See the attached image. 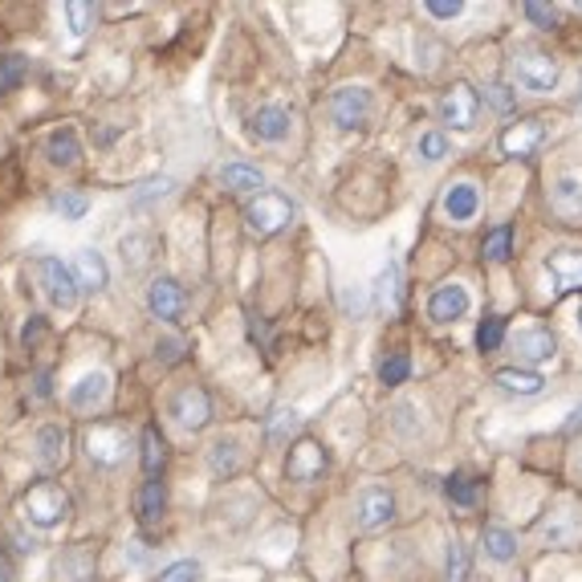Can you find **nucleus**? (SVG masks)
<instances>
[{
    "mask_svg": "<svg viewBox=\"0 0 582 582\" xmlns=\"http://www.w3.org/2000/svg\"><path fill=\"white\" fill-rule=\"evenodd\" d=\"M220 188L237 191V196H261L265 191V176L249 163H224L220 167Z\"/></svg>",
    "mask_w": 582,
    "mask_h": 582,
    "instance_id": "23",
    "label": "nucleus"
},
{
    "mask_svg": "<svg viewBox=\"0 0 582 582\" xmlns=\"http://www.w3.org/2000/svg\"><path fill=\"white\" fill-rule=\"evenodd\" d=\"M514 78L529 95H550L558 86V78H562V69H558V62L550 54L521 50V54H514Z\"/></svg>",
    "mask_w": 582,
    "mask_h": 582,
    "instance_id": "5",
    "label": "nucleus"
},
{
    "mask_svg": "<svg viewBox=\"0 0 582 582\" xmlns=\"http://www.w3.org/2000/svg\"><path fill=\"white\" fill-rule=\"evenodd\" d=\"M69 461V432L62 424H41L33 432V464L41 473H57Z\"/></svg>",
    "mask_w": 582,
    "mask_h": 582,
    "instance_id": "10",
    "label": "nucleus"
},
{
    "mask_svg": "<svg viewBox=\"0 0 582 582\" xmlns=\"http://www.w3.org/2000/svg\"><path fill=\"white\" fill-rule=\"evenodd\" d=\"M407 375H411V359H407V354H392V359L380 366V380L387 383V387H399V383H407Z\"/></svg>",
    "mask_w": 582,
    "mask_h": 582,
    "instance_id": "39",
    "label": "nucleus"
},
{
    "mask_svg": "<svg viewBox=\"0 0 582 582\" xmlns=\"http://www.w3.org/2000/svg\"><path fill=\"white\" fill-rule=\"evenodd\" d=\"M37 399H50V395H54V387H50V371H37Z\"/></svg>",
    "mask_w": 582,
    "mask_h": 582,
    "instance_id": "50",
    "label": "nucleus"
},
{
    "mask_svg": "<svg viewBox=\"0 0 582 582\" xmlns=\"http://www.w3.org/2000/svg\"><path fill=\"white\" fill-rule=\"evenodd\" d=\"M45 160L54 163V167H74V163L81 160V139L74 127H57V131H50V139H45Z\"/></svg>",
    "mask_w": 582,
    "mask_h": 582,
    "instance_id": "21",
    "label": "nucleus"
},
{
    "mask_svg": "<svg viewBox=\"0 0 582 582\" xmlns=\"http://www.w3.org/2000/svg\"><path fill=\"white\" fill-rule=\"evenodd\" d=\"M550 204H554L558 217L579 220L582 217V176H558L550 188Z\"/></svg>",
    "mask_w": 582,
    "mask_h": 582,
    "instance_id": "24",
    "label": "nucleus"
},
{
    "mask_svg": "<svg viewBox=\"0 0 582 582\" xmlns=\"http://www.w3.org/2000/svg\"><path fill=\"white\" fill-rule=\"evenodd\" d=\"M208 469L217 476H232L241 469V440L237 436H220L217 444L208 448Z\"/></svg>",
    "mask_w": 582,
    "mask_h": 582,
    "instance_id": "26",
    "label": "nucleus"
},
{
    "mask_svg": "<svg viewBox=\"0 0 582 582\" xmlns=\"http://www.w3.org/2000/svg\"><path fill=\"white\" fill-rule=\"evenodd\" d=\"M444 582H469V550H464L461 538H452V546H448V570H444Z\"/></svg>",
    "mask_w": 582,
    "mask_h": 582,
    "instance_id": "34",
    "label": "nucleus"
},
{
    "mask_svg": "<svg viewBox=\"0 0 582 582\" xmlns=\"http://www.w3.org/2000/svg\"><path fill=\"white\" fill-rule=\"evenodd\" d=\"M473 310V298H469V289L461 282H448L440 289H432V298H428V318L432 322H461L464 314Z\"/></svg>",
    "mask_w": 582,
    "mask_h": 582,
    "instance_id": "13",
    "label": "nucleus"
},
{
    "mask_svg": "<svg viewBox=\"0 0 582 582\" xmlns=\"http://www.w3.org/2000/svg\"><path fill=\"white\" fill-rule=\"evenodd\" d=\"M95 567H98V550L90 542H78V546H69L66 554L57 558V579L90 582V579H95Z\"/></svg>",
    "mask_w": 582,
    "mask_h": 582,
    "instance_id": "19",
    "label": "nucleus"
},
{
    "mask_svg": "<svg viewBox=\"0 0 582 582\" xmlns=\"http://www.w3.org/2000/svg\"><path fill=\"white\" fill-rule=\"evenodd\" d=\"M416 155H420L424 163H440L448 155V135H440V131H428V135H420V143H416Z\"/></svg>",
    "mask_w": 582,
    "mask_h": 582,
    "instance_id": "37",
    "label": "nucleus"
},
{
    "mask_svg": "<svg viewBox=\"0 0 582 582\" xmlns=\"http://www.w3.org/2000/svg\"><path fill=\"white\" fill-rule=\"evenodd\" d=\"M86 208H90V200H86L81 191H62L54 200V212H62V220H81L86 217Z\"/></svg>",
    "mask_w": 582,
    "mask_h": 582,
    "instance_id": "38",
    "label": "nucleus"
},
{
    "mask_svg": "<svg viewBox=\"0 0 582 582\" xmlns=\"http://www.w3.org/2000/svg\"><path fill=\"white\" fill-rule=\"evenodd\" d=\"M330 119L339 131H359L366 119H371V90L363 86H342L330 95Z\"/></svg>",
    "mask_w": 582,
    "mask_h": 582,
    "instance_id": "9",
    "label": "nucleus"
},
{
    "mask_svg": "<svg viewBox=\"0 0 582 582\" xmlns=\"http://www.w3.org/2000/svg\"><path fill=\"white\" fill-rule=\"evenodd\" d=\"M481 542H485V554L493 558V562H502V567L517 558V538L509 534V529H502V526H488Z\"/></svg>",
    "mask_w": 582,
    "mask_h": 582,
    "instance_id": "28",
    "label": "nucleus"
},
{
    "mask_svg": "<svg viewBox=\"0 0 582 582\" xmlns=\"http://www.w3.org/2000/svg\"><path fill=\"white\" fill-rule=\"evenodd\" d=\"M502 339H505V318H497V314H493V318H485V322H481V330H476V347H481V351H497V347H502Z\"/></svg>",
    "mask_w": 582,
    "mask_h": 582,
    "instance_id": "36",
    "label": "nucleus"
},
{
    "mask_svg": "<svg viewBox=\"0 0 582 582\" xmlns=\"http://www.w3.org/2000/svg\"><path fill=\"white\" fill-rule=\"evenodd\" d=\"M184 306H188V294L176 277H155L147 285V310L160 318V322H179L184 318Z\"/></svg>",
    "mask_w": 582,
    "mask_h": 582,
    "instance_id": "11",
    "label": "nucleus"
},
{
    "mask_svg": "<svg viewBox=\"0 0 582 582\" xmlns=\"http://www.w3.org/2000/svg\"><path fill=\"white\" fill-rule=\"evenodd\" d=\"M440 119H444L452 131H461V135L464 131H473L476 119H481V98H476V90L469 81H457V86L440 98Z\"/></svg>",
    "mask_w": 582,
    "mask_h": 582,
    "instance_id": "8",
    "label": "nucleus"
},
{
    "mask_svg": "<svg viewBox=\"0 0 582 582\" xmlns=\"http://www.w3.org/2000/svg\"><path fill=\"white\" fill-rule=\"evenodd\" d=\"M289 127H294V119H289V110L277 107V102L257 107L249 114V135L257 139V143H285V139H289Z\"/></svg>",
    "mask_w": 582,
    "mask_h": 582,
    "instance_id": "14",
    "label": "nucleus"
},
{
    "mask_svg": "<svg viewBox=\"0 0 582 582\" xmlns=\"http://www.w3.org/2000/svg\"><path fill=\"white\" fill-rule=\"evenodd\" d=\"M17 574H21V567H17L13 546H0V582H17Z\"/></svg>",
    "mask_w": 582,
    "mask_h": 582,
    "instance_id": "48",
    "label": "nucleus"
},
{
    "mask_svg": "<svg viewBox=\"0 0 582 582\" xmlns=\"http://www.w3.org/2000/svg\"><path fill=\"white\" fill-rule=\"evenodd\" d=\"M509 244H514V232L509 229H493L485 241V257L488 261H505L509 257Z\"/></svg>",
    "mask_w": 582,
    "mask_h": 582,
    "instance_id": "43",
    "label": "nucleus"
},
{
    "mask_svg": "<svg viewBox=\"0 0 582 582\" xmlns=\"http://www.w3.org/2000/svg\"><path fill=\"white\" fill-rule=\"evenodd\" d=\"M160 582H200V562H191V558L172 562V567L160 574Z\"/></svg>",
    "mask_w": 582,
    "mask_h": 582,
    "instance_id": "42",
    "label": "nucleus"
},
{
    "mask_svg": "<svg viewBox=\"0 0 582 582\" xmlns=\"http://www.w3.org/2000/svg\"><path fill=\"white\" fill-rule=\"evenodd\" d=\"M579 326H582V310H579Z\"/></svg>",
    "mask_w": 582,
    "mask_h": 582,
    "instance_id": "51",
    "label": "nucleus"
},
{
    "mask_svg": "<svg viewBox=\"0 0 582 582\" xmlns=\"http://www.w3.org/2000/svg\"><path fill=\"white\" fill-rule=\"evenodd\" d=\"M322 473H326V452L318 440H298V444L289 448V457H285V476H289V481L310 485V481H318Z\"/></svg>",
    "mask_w": 582,
    "mask_h": 582,
    "instance_id": "12",
    "label": "nucleus"
},
{
    "mask_svg": "<svg viewBox=\"0 0 582 582\" xmlns=\"http://www.w3.org/2000/svg\"><path fill=\"white\" fill-rule=\"evenodd\" d=\"M45 330H50V322H45L41 314H33V318L25 322V330H21V347H25V351H33V347L45 339Z\"/></svg>",
    "mask_w": 582,
    "mask_h": 582,
    "instance_id": "45",
    "label": "nucleus"
},
{
    "mask_svg": "<svg viewBox=\"0 0 582 582\" xmlns=\"http://www.w3.org/2000/svg\"><path fill=\"white\" fill-rule=\"evenodd\" d=\"M542 139H546V127L542 119H526V122H514V127H505V135H502V151L505 155H534V151L542 147Z\"/></svg>",
    "mask_w": 582,
    "mask_h": 582,
    "instance_id": "18",
    "label": "nucleus"
},
{
    "mask_svg": "<svg viewBox=\"0 0 582 582\" xmlns=\"http://www.w3.org/2000/svg\"><path fill=\"white\" fill-rule=\"evenodd\" d=\"M476 212H481V191H476L473 184H452V188L444 191V217L452 220V224H469Z\"/></svg>",
    "mask_w": 582,
    "mask_h": 582,
    "instance_id": "20",
    "label": "nucleus"
},
{
    "mask_svg": "<svg viewBox=\"0 0 582 582\" xmlns=\"http://www.w3.org/2000/svg\"><path fill=\"white\" fill-rule=\"evenodd\" d=\"M163 509H167V488H163V481L151 476L147 485H143V493H139V521H143V526H155L163 517Z\"/></svg>",
    "mask_w": 582,
    "mask_h": 582,
    "instance_id": "27",
    "label": "nucleus"
},
{
    "mask_svg": "<svg viewBox=\"0 0 582 582\" xmlns=\"http://www.w3.org/2000/svg\"><path fill=\"white\" fill-rule=\"evenodd\" d=\"M25 74H29V62L21 54L0 57V95H13V90H21Z\"/></svg>",
    "mask_w": 582,
    "mask_h": 582,
    "instance_id": "32",
    "label": "nucleus"
},
{
    "mask_svg": "<svg viewBox=\"0 0 582 582\" xmlns=\"http://www.w3.org/2000/svg\"><path fill=\"white\" fill-rule=\"evenodd\" d=\"M395 521V497L392 488L383 485H366L359 497H354V526L363 534H375V529L392 526Z\"/></svg>",
    "mask_w": 582,
    "mask_h": 582,
    "instance_id": "6",
    "label": "nucleus"
},
{
    "mask_svg": "<svg viewBox=\"0 0 582 582\" xmlns=\"http://www.w3.org/2000/svg\"><path fill=\"white\" fill-rule=\"evenodd\" d=\"M448 497L461 505V509H473V505H476V481H473V473H452V476H448Z\"/></svg>",
    "mask_w": 582,
    "mask_h": 582,
    "instance_id": "33",
    "label": "nucleus"
},
{
    "mask_svg": "<svg viewBox=\"0 0 582 582\" xmlns=\"http://www.w3.org/2000/svg\"><path fill=\"white\" fill-rule=\"evenodd\" d=\"M526 17L534 21L538 29H558V9H550V4H538V0H529L526 4Z\"/></svg>",
    "mask_w": 582,
    "mask_h": 582,
    "instance_id": "44",
    "label": "nucleus"
},
{
    "mask_svg": "<svg viewBox=\"0 0 582 582\" xmlns=\"http://www.w3.org/2000/svg\"><path fill=\"white\" fill-rule=\"evenodd\" d=\"M95 21H98L95 4H81V0H69V4H66V25H69V37H74V41L86 37Z\"/></svg>",
    "mask_w": 582,
    "mask_h": 582,
    "instance_id": "31",
    "label": "nucleus"
},
{
    "mask_svg": "<svg viewBox=\"0 0 582 582\" xmlns=\"http://www.w3.org/2000/svg\"><path fill=\"white\" fill-rule=\"evenodd\" d=\"M167 416H172L176 428H184V432H200V428H208V420H212V399H208L204 387H184V392H176L167 399Z\"/></svg>",
    "mask_w": 582,
    "mask_h": 582,
    "instance_id": "7",
    "label": "nucleus"
},
{
    "mask_svg": "<svg viewBox=\"0 0 582 582\" xmlns=\"http://www.w3.org/2000/svg\"><path fill=\"white\" fill-rule=\"evenodd\" d=\"M244 232L249 237H257V241H265V237H273V232H282L289 220H294V204L285 200L282 191H261V196H253V200L244 204Z\"/></svg>",
    "mask_w": 582,
    "mask_h": 582,
    "instance_id": "3",
    "label": "nucleus"
},
{
    "mask_svg": "<svg viewBox=\"0 0 582 582\" xmlns=\"http://www.w3.org/2000/svg\"><path fill=\"white\" fill-rule=\"evenodd\" d=\"M375 298H380L383 306H395V301H399V261H387V270L380 273Z\"/></svg>",
    "mask_w": 582,
    "mask_h": 582,
    "instance_id": "35",
    "label": "nucleus"
},
{
    "mask_svg": "<svg viewBox=\"0 0 582 582\" xmlns=\"http://www.w3.org/2000/svg\"><path fill=\"white\" fill-rule=\"evenodd\" d=\"M119 253H122V265H127V270H143V265L151 261V237H143V232L122 237Z\"/></svg>",
    "mask_w": 582,
    "mask_h": 582,
    "instance_id": "30",
    "label": "nucleus"
},
{
    "mask_svg": "<svg viewBox=\"0 0 582 582\" xmlns=\"http://www.w3.org/2000/svg\"><path fill=\"white\" fill-rule=\"evenodd\" d=\"M139 444H143V469H147V476H155L167 461V444H163L160 428H143Z\"/></svg>",
    "mask_w": 582,
    "mask_h": 582,
    "instance_id": "29",
    "label": "nucleus"
},
{
    "mask_svg": "<svg viewBox=\"0 0 582 582\" xmlns=\"http://www.w3.org/2000/svg\"><path fill=\"white\" fill-rule=\"evenodd\" d=\"M69 509H74L69 493L62 485H54V481H41L21 497V517L37 529H57L69 517Z\"/></svg>",
    "mask_w": 582,
    "mask_h": 582,
    "instance_id": "2",
    "label": "nucleus"
},
{
    "mask_svg": "<svg viewBox=\"0 0 582 582\" xmlns=\"http://www.w3.org/2000/svg\"><path fill=\"white\" fill-rule=\"evenodd\" d=\"M301 428V416L294 411V407H277L270 420V436L273 440H282V436H294Z\"/></svg>",
    "mask_w": 582,
    "mask_h": 582,
    "instance_id": "40",
    "label": "nucleus"
},
{
    "mask_svg": "<svg viewBox=\"0 0 582 582\" xmlns=\"http://www.w3.org/2000/svg\"><path fill=\"white\" fill-rule=\"evenodd\" d=\"M131 452V436L122 424H95L86 428V457L98 464V469H119Z\"/></svg>",
    "mask_w": 582,
    "mask_h": 582,
    "instance_id": "4",
    "label": "nucleus"
},
{
    "mask_svg": "<svg viewBox=\"0 0 582 582\" xmlns=\"http://www.w3.org/2000/svg\"><path fill=\"white\" fill-rule=\"evenodd\" d=\"M514 354L517 363H550L558 354V342L546 326H526L514 334Z\"/></svg>",
    "mask_w": 582,
    "mask_h": 582,
    "instance_id": "15",
    "label": "nucleus"
},
{
    "mask_svg": "<svg viewBox=\"0 0 582 582\" xmlns=\"http://www.w3.org/2000/svg\"><path fill=\"white\" fill-rule=\"evenodd\" d=\"M74 277H78L81 289H107L110 282V270H107V261H102V253H95V249H81V253H74Z\"/></svg>",
    "mask_w": 582,
    "mask_h": 582,
    "instance_id": "22",
    "label": "nucleus"
},
{
    "mask_svg": "<svg viewBox=\"0 0 582 582\" xmlns=\"http://www.w3.org/2000/svg\"><path fill=\"white\" fill-rule=\"evenodd\" d=\"M550 270V282H554V294H579L582 289V253L579 249H558L554 257L546 261Z\"/></svg>",
    "mask_w": 582,
    "mask_h": 582,
    "instance_id": "17",
    "label": "nucleus"
},
{
    "mask_svg": "<svg viewBox=\"0 0 582 582\" xmlns=\"http://www.w3.org/2000/svg\"><path fill=\"white\" fill-rule=\"evenodd\" d=\"M179 354H184V342L179 339L155 342V359H163V363H179Z\"/></svg>",
    "mask_w": 582,
    "mask_h": 582,
    "instance_id": "49",
    "label": "nucleus"
},
{
    "mask_svg": "<svg viewBox=\"0 0 582 582\" xmlns=\"http://www.w3.org/2000/svg\"><path fill=\"white\" fill-rule=\"evenodd\" d=\"M424 9H428V17H436V21H452V17H461V13H464L461 0H428Z\"/></svg>",
    "mask_w": 582,
    "mask_h": 582,
    "instance_id": "46",
    "label": "nucleus"
},
{
    "mask_svg": "<svg viewBox=\"0 0 582 582\" xmlns=\"http://www.w3.org/2000/svg\"><path fill=\"white\" fill-rule=\"evenodd\" d=\"M66 399L74 411H98V407L110 399V375L107 371H86V375L69 387Z\"/></svg>",
    "mask_w": 582,
    "mask_h": 582,
    "instance_id": "16",
    "label": "nucleus"
},
{
    "mask_svg": "<svg viewBox=\"0 0 582 582\" xmlns=\"http://www.w3.org/2000/svg\"><path fill=\"white\" fill-rule=\"evenodd\" d=\"M33 277H37V289H41V298L50 301L54 310L69 314V310H78V277H74V270H69L66 261H57V257H37L33 261Z\"/></svg>",
    "mask_w": 582,
    "mask_h": 582,
    "instance_id": "1",
    "label": "nucleus"
},
{
    "mask_svg": "<svg viewBox=\"0 0 582 582\" xmlns=\"http://www.w3.org/2000/svg\"><path fill=\"white\" fill-rule=\"evenodd\" d=\"M485 98H488V107H493V110H509V107H514V90H509V86H502V81H497V86H488Z\"/></svg>",
    "mask_w": 582,
    "mask_h": 582,
    "instance_id": "47",
    "label": "nucleus"
},
{
    "mask_svg": "<svg viewBox=\"0 0 582 582\" xmlns=\"http://www.w3.org/2000/svg\"><path fill=\"white\" fill-rule=\"evenodd\" d=\"M493 383L509 395H538L546 387L542 375H538V371H526V366H505V371L493 375Z\"/></svg>",
    "mask_w": 582,
    "mask_h": 582,
    "instance_id": "25",
    "label": "nucleus"
},
{
    "mask_svg": "<svg viewBox=\"0 0 582 582\" xmlns=\"http://www.w3.org/2000/svg\"><path fill=\"white\" fill-rule=\"evenodd\" d=\"M172 188H176V179H167V176H160V179H147V184H139V191L131 196V204H147V200H155V196H172Z\"/></svg>",
    "mask_w": 582,
    "mask_h": 582,
    "instance_id": "41",
    "label": "nucleus"
}]
</instances>
